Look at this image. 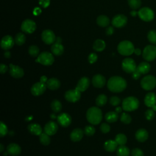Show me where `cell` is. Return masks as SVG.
I'll list each match as a JSON object with an SVG mask.
<instances>
[{
    "mask_svg": "<svg viewBox=\"0 0 156 156\" xmlns=\"http://www.w3.org/2000/svg\"><path fill=\"white\" fill-rule=\"evenodd\" d=\"M113 32H114V29L112 26L108 27L105 30V33L107 35H111L113 34Z\"/></svg>",
    "mask_w": 156,
    "mask_h": 156,
    "instance_id": "cell-52",
    "label": "cell"
},
{
    "mask_svg": "<svg viewBox=\"0 0 156 156\" xmlns=\"http://www.w3.org/2000/svg\"><path fill=\"white\" fill-rule=\"evenodd\" d=\"M107 102V97L104 94H99L96 99V104L99 107H102L105 105Z\"/></svg>",
    "mask_w": 156,
    "mask_h": 156,
    "instance_id": "cell-37",
    "label": "cell"
},
{
    "mask_svg": "<svg viewBox=\"0 0 156 156\" xmlns=\"http://www.w3.org/2000/svg\"><path fill=\"white\" fill-rule=\"evenodd\" d=\"M121 102V99L117 96H112L110 99V103L113 106H116Z\"/></svg>",
    "mask_w": 156,
    "mask_h": 156,
    "instance_id": "cell-46",
    "label": "cell"
},
{
    "mask_svg": "<svg viewBox=\"0 0 156 156\" xmlns=\"http://www.w3.org/2000/svg\"><path fill=\"white\" fill-rule=\"evenodd\" d=\"M116 154L117 156H129L130 150L127 146L124 145H120L117 148Z\"/></svg>",
    "mask_w": 156,
    "mask_h": 156,
    "instance_id": "cell-32",
    "label": "cell"
},
{
    "mask_svg": "<svg viewBox=\"0 0 156 156\" xmlns=\"http://www.w3.org/2000/svg\"><path fill=\"white\" fill-rule=\"evenodd\" d=\"M39 51H40V49L38 47L35 45H32L29 46L28 49V52L29 55L33 57H38L39 55Z\"/></svg>",
    "mask_w": 156,
    "mask_h": 156,
    "instance_id": "cell-39",
    "label": "cell"
},
{
    "mask_svg": "<svg viewBox=\"0 0 156 156\" xmlns=\"http://www.w3.org/2000/svg\"><path fill=\"white\" fill-rule=\"evenodd\" d=\"M26 41V36L23 33L19 32L18 33L15 37V43L18 45L21 46Z\"/></svg>",
    "mask_w": 156,
    "mask_h": 156,
    "instance_id": "cell-35",
    "label": "cell"
},
{
    "mask_svg": "<svg viewBox=\"0 0 156 156\" xmlns=\"http://www.w3.org/2000/svg\"><path fill=\"white\" fill-rule=\"evenodd\" d=\"M136 69L141 74H145L149 72L151 69V65L148 62H143L138 65V66L136 67Z\"/></svg>",
    "mask_w": 156,
    "mask_h": 156,
    "instance_id": "cell-29",
    "label": "cell"
},
{
    "mask_svg": "<svg viewBox=\"0 0 156 156\" xmlns=\"http://www.w3.org/2000/svg\"><path fill=\"white\" fill-rule=\"evenodd\" d=\"M51 107L53 112H54L55 113H58L62 110V105L59 101H58L57 99H54L52 101L51 104Z\"/></svg>",
    "mask_w": 156,
    "mask_h": 156,
    "instance_id": "cell-34",
    "label": "cell"
},
{
    "mask_svg": "<svg viewBox=\"0 0 156 156\" xmlns=\"http://www.w3.org/2000/svg\"><path fill=\"white\" fill-rule=\"evenodd\" d=\"M27 129L29 132L32 135L40 136V134L42 133V128L37 123L30 124L27 126Z\"/></svg>",
    "mask_w": 156,
    "mask_h": 156,
    "instance_id": "cell-25",
    "label": "cell"
},
{
    "mask_svg": "<svg viewBox=\"0 0 156 156\" xmlns=\"http://www.w3.org/2000/svg\"><path fill=\"white\" fill-rule=\"evenodd\" d=\"M144 102L146 106L156 111V94L155 93L149 92L147 93L144 97Z\"/></svg>",
    "mask_w": 156,
    "mask_h": 156,
    "instance_id": "cell-13",
    "label": "cell"
},
{
    "mask_svg": "<svg viewBox=\"0 0 156 156\" xmlns=\"http://www.w3.org/2000/svg\"><path fill=\"white\" fill-rule=\"evenodd\" d=\"M132 156H144L143 151L139 148H134L131 152Z\"/></svg>",
    "mask_w": 156,
    "mask_h": 156,
    "instance_id": "cell-47",
    "label": "cell"
},
{
    "mask_svg": "<svg viewBox=\"0 0 156 156\" xmlns=\"http://www.w3.org/2000/svg\"><path fill=\"white\" fill-rule=\"evenodd\" d=\"M90 85V80L87 77H82L77 83L76 88L80 92L85 91Z\"/></svg>",
    "mask_w": 156,
    "mask_h": 156,
    "instance_id": "cell-22",
    "label": "cell"
},
{
    "mask_svg": "<svg viewBox=\"0 0 156 156\" xmlns=\"http://www.w3.org/2000/svg\"><path fill=\"white\" fill-rule=\"evenodd\" d=\"M84 133L87 136H92L95 133V128L91 125L87 126L84 128Z\"/></svg>",
    "mask_w": 156,
    "mask_h": 156,
    "instance_id": "cell-43",
    "label": "cell"
},
{
    "mask_svg": "<svg viewBox=\"0 0 156 156\" xmlns=\"http://www.w3.org/2000/svg\"><path fill=\"white\" fill-rule=\"evenodd\" d=\"M4 57H5V58H10V55H10V52L9 51H7L4 52Z\"/></svg>",
    "mask_w": 156,
    "mask_h": 156,
    "instance_id": "cell-55",
    "label": "cell"
},
{
    "mask_svg": "<svg viewBox=\"0 0 156 156\" xmlns=\"http://www.w3.org/2000/svg\"><path fill=\"white\" fill-rule=\"evenodd\" d=\"M51 49L52 53L56 56L61 55L64 51V48L63 45L61 43H58L56 42H55L52 45Z\"/></svg>",
    "mask_w": 156,
    "mask_h": 156,
    "instance_id": "cell-27",
    "label": "cell"
},
{
    "mask_svg": "<svg viewBox=\"0 0 156 156\" xmlns=\"http://www.w3.org/2000/svg\"><path fill=\"white\" fill-rule=\"evenodd\" d=\"M46 83L47 88L51 90H57L60 87V82L58 79L56 78H51L48 79Z\"/></svg>",
    "mask_w": 156,
    "mask_h": 156,
    "instance_id": "cell-26",
    "label": "cell"
},
{
    "mask_svg": "<svg viewBox=\"0 0 156 156\" xmlns=\"http://www.w3.org/2000/svg\"><path fill=\"white\" fill-rule=\"evenodd\" d=\"M7 70H8V67L7 65H5L3 63H1L0 65V73L1 74H4V73H6Z\"/></svg>",
    "mask_w": 156,
    "mask_h": 156,
    "instance_id": "cell-51",
    "label": "cell"
},
{
    "mask_svg": "<svg viewBox=\"0 0 156 156\" xmlns=\"http://www.w3.org/2000/svg\"><path fill=\"white\" fill-rule=\"evenodd\" d=\"M116 142L119 145H124L127 142V137L123 133H119L115 136Z\"/></svg>",
    "mask_w": 156,
    "mask_h": 156,
    "instance_id": "cell-38",
    "label": "cell"
},
{
    "mask_svg": "<svg viewBox=\"0 0 156 156\" xmlns=\"http://www.w3.org/2000/svg\"><path fill=\"white\" fill-rule=\"evenodd\" d=\"M145 117L147 120L148 121H151L152 120L154 117H155V112L154 110L151 108V109H147L145 112Z\"/></svg>",
    "mask_w": 156,
    "mask_h": 156,
    "instance_id": "cell-44",
    "label": "cell"
},
{
    "mask_svg": "<svg viewBox=\"0 0 156 156\" xmlns=\"http://www.w3.org/2000/svg\"><path fill=\"white\" fill-rule=\"evenodd\" d=\"M140 105L138 99L133 96H129L125 98L122 104V109L127 112H132L136 110Z\"/></svg>",
    "mask_w": 156,
    "mask_h": 156,
    "instance_id": "cell-4",
    "label": "cell"
},
{
    "mask_svg": "<svg viewBox=\"0 0 156 156\" xmlns=\"http://www.w3.org/2000/svg\"><path fill=\"white\" fill-rule=\"evenodd\" d=\"M149 136L147 131L144 129H139L135 133V138L139 142L146 141Z\"/></svg>",
    "mask_w": 156,
    "mask_h": 156,
    "instance_id": "cell-23",
    "label": "cell"
},
{
    "mask_svg": "<svg viewBox=\"0 0 156 156\" xmlns=\"http://www.w3.org/2000/svg\"><path fill=\"white\" fill-rule=\"evenodd\" d=\"M80 93L81 92L76 88L68 90L65 93V98L68 102H76L80 99L81 95Z\"/></svg>",
    "mask_w": 156,
    "mask_h": 156,
    "instance_id": "cell-11",
    "label": "cell"
},
{
    "mask_svg": "<svg viewBox=\"0 0 156 156\" xmlns=\"http://www.w3.org/2000/svg\"><path fill=\"white\" fill-rule=\"evenodd\" d=\"M21 151V147L16 143H10L7 147V151L3 154V155H10L12 156H16L20 154Z\"/></svg>",
    "mask_w": 156,
    "mask_h": 156,
    "instance_id": "cell-16",
    "label": "cell"
},
{
    "mask_svg": "<svg viewBox=\"0 0 156 156\" xmlns=\"http://www.w3.org/2000/svg\"><path fill=\"white\" fill-rule=\"evenodd\" d=\"M136 67L135 61L131 58H126L122 62V68L127 73H132Z\"/></svg>",
    "mask_w": 156,
    "mask_h": 156,
    "instance_id": "cell-10",
    "label": "cell"
},
{
    "mask_svg": "<svg viewBox=\"0 0 156 156\" xmlns=\"http://www.w3.org/2000/svg\"><path fill=\"white\" fill-rule=\"evenodd\" d=\"M138 15L141 20L144 21H151L154 18V13L153 10L147 7H143L138 12Z\"/></svg>",
    "mask_w": 156,
    "mask_h": 156,
    "instance_id": "cell-9",
    "label": "cell"
},
{
    "mask_svg": "<svg viewBox=\"0 0 156 156\" xmlns=\"http://www.w3.org/2000/svg\"><path fill=\"white\" fill-rule=\"evenodd\" d=\"M96 23L101 27H106L109 24L110 20L107 16L101 15L97 18Z\"/></svg>",
    "mask_w": 156,
    "mask_h": 156,
    "instance_id": "cell-30",
    "label": "cell"
},
{
    "mask_svg": "<svg viewBox=\"0 0 156 156\" xmlns=\"http://www.w3.org/2000/svg\"><path fill=\"white\" fill-rule=\"evenodd\" d=\"M143 58L148 62H151L156 58V46L154 45L146 46L143 51Z\"/></svg>",
    "mask_w": 156,
    "mask_h": 156,
    "instance_id": "cell-8",
    "label": "cell"
},
{
    "mask_svg": "<svg viewBox=\"0 0 156 156\" xmlns=\"http://www.w3.org/2000/svg\"><path fill=\"white\" fill-rule=\"evenodd\" d=\"M140 85L144 90H152L156 87V78L152 75L145 76L142 78Z\"/></svg>",
    "mask_w": 156,
    "mask_h": 156,
    "instance_id": "cell-6",
    "label": "cell"
},
{
    "mask_svg": "<svg viewBox=\"0 0 156 156\" xmlns=\"http://www.w3.org/2000/svg\"><path fill=\"white\" fill-rule=\"evenodd\" d=\"M128 4L132 9H138L141 4V0H127Z\"/></svg>",
    "mask_w": 156,
    "mask_h": 156,
    "instance_id": "cell-41",
    "label": "cell"
},
{
    "mask_svg": "<svg viewBox=\"0 0 156 156\" xmlns=\"http://www.w3.org/2000/svg\"><path fill=\"white\" fill-rule=\"evenodd\" d=\"M134 52L136 55H139L141 54V50L139 49V48H136V49H135L134 50Z\"/></svg>",
    "mask_w": 156,
    "mask_h": 156,
    "instance_id": "cell-54",
    "label": "cell"
},
{
    "mask_svg": "<svg viewBox=\"0 0 156 156\" xmlns=\"http://www.w3.org/2000/svg\"><path fill=\"white\" fill-rule=\"evenodd\" d=\"M15 43V40L10 35H5L2 37L1 41V46L4 50H9L11 49Z\"/></svg>",
    "mask_w": 156,
    "mask_h": 156,
    "instance_id": "cell-18",
    "label": "cell"
},
{
    "mask_svg": "<svg viewBox=\"0 0 156 156\" xmlns=\"http://www.w3.org/2000/svg\"><path fill=\"white\" fill-rule=\"evenodd\" d=\"M105 119L108 122H116L118 119V113L116 112H109L105 114Z\"/></svg>",
    "mask_w": 156,
    "mask_h": 156,
    "instance_id": "cell-33",
    "label": "cell"
},
{
    "mask_svg": "<svg viewBox=\"0 0 156 156\" xmlns=\"http://www.w3.org/2000/svg\"><path fill=\"white\" fill-rule=\"evenodd\" d=\"M35 62L45 66H49L54 63V58L52 54L49 52H43L38 55Z\"/></svg>",
    "mask_w": 156,
    "mask_h": 156,
    "instance_id": "cell-7",
    "label": "cell"
},
{
    "mask_svg": "<svg viewBox=\"0 0 156 156\" xmlns=\"http://www.w3.org/2000/svg\"><path fill=\"white\" fill-rule=\"evenodd\" d=\"M10 71L9 73L14 78H21L24 76L23 69L17 65H14L13 64H10Z\"/></svg>",
    "mask_w": 156,
    "mask_h": 156,
    "instance_id": "cell-19",
    "label": "cell"
},
{
    "mask_svg": "<svg viewBox=\"0 0 156 156\" xmlns=\"http://www.w3.org/2000/svg\"><path fill=\"white\" fill-rule=\"evenodd\" d=\"M87 121L91 124L96 125L101 122L102 118V111L97 107L90 108L86 114Z\"/></svg>",
    "mask_w": 156,
    "mask_h": 156,
    "instance_id": "cell-2",
    "label": "cell"
},
{
    "mask_svg": "<svg viewBox=\"0 0 156 156\" xmlns=\"http://www.w3.org/2000/svg\"><path fill=\"white\" fill-rule=\"evenodd\" d=\"M0 124V136L3 137L7 134L8 129L6 125L3 122L1 121Z\"/></svg>",
    "mask_w": 156,
    "mask_h": 156,
    "instance_id": "cell-45",
    "label": "cell"
},
{
    "mask_svg": "<svg viewBox=\"0 0 156 156\" xmlns=\"http://www.w3.org/2000/svg\"><path fill=\"white\" fill-rule=\"evenodd\" d=\"M106 83L105 78L101 74H96L92 78V83L94 87L102 88Z\"/></svg>",
    "mask_w": 156,
    "mask_h": 156,
    "instance_id": "cell-21",
    "label": "cell"
},
{
    "mask_svg": "<svg viewBox=\"0 0 156 156\" xmlns=\"http://www.w3.org/2000/svg\"><path fill=\"white\" fill-rule=\"evenodd\" d=\"M36 27L35 23L30 19H26L23 21L21 26L22 31L27 34L33 33L35 30Z\"/></svg>",
    "mask_w": 156,
    "mask_h": 156,
    "instance_id": "cell-12",
    "label": "cell"
},
{
    "mask_svg": "<svg viewBox=\"0 0 156 156\" xmlns=\"http://www.w3.org/2000/svg\"><path fill=\"white\" fill-rule=\"evenodd\" d=\"M93 48L94 50H95L96 51L101 52V51H102L105 49V43L104 41H103L102 40L98 39L94 42V43L93 44Z\"/></svg>",
    "mask_w": 156,
    "mask_h": 156,
    "instance_id": "cell-31",
    "label": "cell"
},
{
    "mask_svg": "<svg viewBox=\"0 0 156 156\" xmlns=\"http://www.w3.org/2000/svg\"><path fill=\"white\" fill-rule=\"evenodd\" d=\"M40 4L43 7H46L49 4V0H40Z\"/></svg>",
    "mask_w": 156,
    "mask_h": 156,
    "instance_id": "cell-53",
    "label": "cell"
},
{
    "mask_svg": "<svg viewBox=\"0 0 156 156\" xmlns=\"http://www.w3.org/2000/svg\"><path fill=\"white\" fill-rule=\"evenodd\" d=\"M121 111H122V108H121V107H117L116 108V109H115V112H116V113H121Z\"/></svg>",
    "mask_w": 156,
    "mask_h": 156,
    "instance_id": "cell-57",
    "label": "cell"
},
{
    "mask_svg": "<svg viewBox=\"0 0 156 156\" xmlns=\"http://www.w3.org/2000/svg\"><path fill=\"white\" fill-rule=\"evenodd\" d=\"M147 39L150 43L156 44V30H151L147 33Z\"/></svg>",
    "mask_w": 156,
    "mask_h": 156,
    "instance_id": "cell-40",
    "label": "cell"
},
{
    "mask_svg": "<svg viewBox=\"0 0 156 156\" xmlns=\"http://www.w3.org/2000/svg\"><path fill=\"white\" fill-rule=\"evenodd\" d=\"M39 140L40 143L44 146L49 145L51 142V139L49 135L46 133L45 132H42L39 136Z\"/></svg>",
    "mask_w": 156,
    "mask_h": 156,
    "instance_id": "cell-36",
    "label": "cell"
},
{
    "mask_svg": "<svg viewBox=\"0 0 156 156\" xmlns=\"http://www.w3.org/2000/svg\"><path fill=\"white\" fill-rule=\"evenodd\" d=\"M118 143L115 140H107L105 142L104 147L105 151L108 152H113L117 149Z\"/></svg>",
    "mask_w": 156,
    "mask_h": 156,
    "instance_id": "cell-28",
    "label": "cell"
},
{
    "mask_svg": "<svg viewBox=\"0 0 156 156\" xmlns=\"http://www.w3.org/2000/svg\"><path fill=\"white\" fill-rule=\"evenodd\" d=\"M127 22V18L123 14L116 15L112 19V24L114 27L120 28L124 27Z\"/></svg>",
    "mask_w": 156,
    "mask_h": 156,
    "instance_id": "cell-15",
    "label": "cell"
},
{
    "mask_svg": "<svg viewBox=\"0 0 156 156\" xmlns=\"http://www.w3.org/2000/svg\"><path fill=\"white\" fill-rule=\"evenodd\" d=\"M141 73L139 72V71L137 69H136L133 73H132V77H133V79H135V80H137V79H138L140 77V76H141Z\"/></svg>",
    "mask_w": 156,
    "mask_h": 156,
    "instance_id": "cell-50",
    "label": "cell"
},
{
    "mask_svg": "<svg viewBox=\"0 0 156 156\" xmlns=\"http://www.w3.org/2000/svg\"><path fill=\"white\" fill-rule=\"evenodd\" d=\"M47 80H48L47 77L45 76H42L40 77V81L34 83L32 86L30 91L32 95L38 96L43 94L47 88L46 83Z\"/></svg>",
    "mask_w": 156,
    "mask_h": 156,
    "instance_id": "cell-3",
    "label": "cell"
},
{
    "mask_svg": "<svg viewBox=\"0 0 156 156\" xmlns=\"http://www.w3.org/2000/svg\"><path fill=\"white\" fill-rule=\"evenodd\" d=\"M58 130V125L54 121H50L47 122L44 127V132L48 135H54Z\"/></svg>",
    "mask_w": 156,
    "mask_h": 156,
    "instance_id": "cell-20",
    "label": "cell"
},
{
    "mask_svg": "<svg viewBox=\"0 0 156 156\" xmlns=\"http://www.w3.org/2000/svg\"><path fill=\"white\" fill-rule=\"evenodd\" d=\"M97 59H98V55L95 53L90 54V55H88V62L90 63H94V62H96Z\"/></svg>",
    "mask_w": 156,
    "mask_h": 156,
    "instance_id": "cell-49",
    "label": "cell"
},
{
    "mask_svg": "<svg viewBox=\"0 0 156 156\" xmlns=\"http://www.w3.org/2000/svg\"><path fill=\"white\" fill-rule=\"evenodd\" d=\"M55 36L53 31L50 29H46L42 32L41 39L46 44H51L55 42Z\"/></svg>",
    "mask_w": 156,
    "mask_h": 156,
    "instance_id": "cell-14",
    "label": "cell"
},
{
    "mask_svg": "<svg viewBox=\"0 0 156 156\" xmlns=\"http://www.w3.org/2000/svg\"><path fill=\"white\" fill-rule=\"evenodd\" d=\"M71 117L66 113H62L57 116V122L62 127H67L71 124Z\"/></svg>",
    "mask_w": 156,
    "mask_h": 156,
    "instance_id": "cell-17",
    "label": "cell"
},
{
    "mask_svg": "<svg viewBox=\"0 0 156 156\" xmlns=\"http://www.w3.org/2000/svg\"><path fill=\"white\" fill-rule=\"evenodd\" d=\"M137 13L135 11V10H133V11H132L131 12H130V14H131V15H132V16H135V15Z\"/></svg>",
    "mask_w": 156,
    "mask_h": 156,
    "instance_id": "cell-59",
    "label": "cell"
},
{
    "mask_svg": "<svg viewBox=\"0 0 156 156\" xmlns=\"http://www.w3.org/2000/svg\"><path fill=\"white\" fill-rule=\"evenodd\" d=\"M84 132L80 128H76L74 129L71 134H70V138L74 142H77L80 141L83 135Z\"/></svg>",
    "mask_w": 156,
    "mask_h": 156,
    "instance_id": "cell-24",
    "label": "cell"
},
{
    "mask_svg": "<svg viewBox=\"0 0 156 156\" xmlns=\"http://www.w3.org/2000/svg\"><path fill=\"white\" fill-rule=\"evenodd\" d=\"M118 52L122 55H130L134 52V46L132 42L124 40L121 41L117 47Z\"/></svg>",
    "mask_w": 156,
    "mask_h": 156,
    "instance_id": "cell-5",
    "label": "cell"
},
{
    "mask_svg": "<svg viewBox=\"0 0 156 156\" xmlns=\"http://www.w3.org/2000/svg\"><path fill=\"white\" fill-rule=\"evenodd\" d=\"M100 130L102 133H106L110 130V127L107 123H102L100 126Z\"/></svg>",
    "mask_w": 156,
    "mask_h": 156,
    "instance_id": "cell-48",
    "label": "cell"
},
{
    "mask_svg": "<svg viewBox=\"0 0 156 156\" xmlns=\"http://www.w3.org/2000/svg\"><path fill=\"white\" fill-rule=\"evenodd\" d=\"M120 120L124 124H128L130 123V122L132 121V118L128 113H122L121 115Z\"/></svg>",
    "mask_w": 156,
    "mask_h": 156,
    "instance_id": "cell-42",
    "label": "cell"
},
{
    "mask_svg": "<svg viewBox=\"0 0 156 156\" xmlns=\"http://www.w3.org/2000/svg\"><path fill=\"white\" fill-rule=\"evenodd\" d=\"M55 42H56V43H62V38H61L60 37H56Z\"/></svg>",
    "mask_w": 156,
    "mask_h": 156,
    "instance_id": "cell-56",
    "label": "cell"
},
{
    "mask_svg": "<svg viewBox=\"0 0 156 156\" xmlns=\"http://www.w3.org/2000/svg\"><path fill=\"white\" fill-rule=\"evenodd\" d=\"M4 146L2 144H0V152H2V151H4Z\"/></svg>",
    "mask_w": 156,
    "mask_h": 156,
    "instance_id": "cell-58",
    "label": "cell"
},
{
    "mask_svg": "<svg viewBox=\"0 0 156 156\" xmlns=\"http://www.w3.org/2000/svg\"><path fill=\"white\" fill-rule=\"evenodd\" d=\"M127 87V82L124 79L119 76H113L107 82L108 90L113 93H119L124 91Z\"/></svg>",
    "mask_w": 156,
    "mask_h": 156,
    "instance_id": "cell-1",
    "label": "cell"
}]
</instances>
